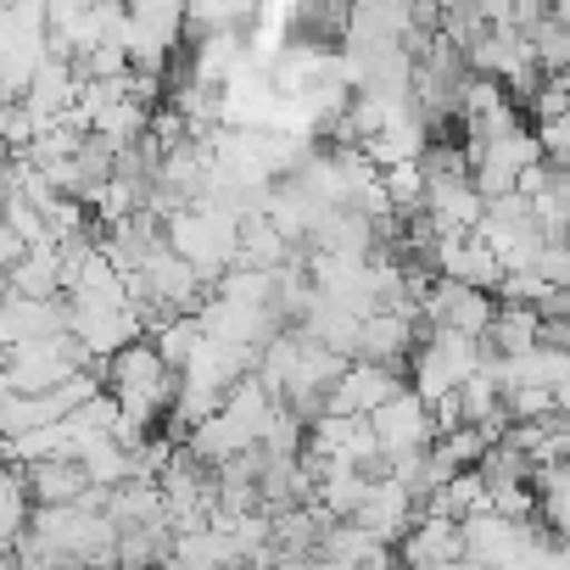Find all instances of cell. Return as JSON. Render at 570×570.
<instances>
[{
  "mask_svg": "<svg viewBox=\"0 0 570 570\" xmlns=\"http://www.w3.org/2000/svg\"><path fill=\"white\" fill-rule=\"evenodd\" d=\"M90 470L79 464V453H46V459H23V498L29 503H79L90 492Z\"/></svg>",
  "mask_w": 570,
  "mask_h": 570,
  "instance_id": "6da1fadb",
  "label": "cell"
},
{
  "mask_svg": "<svg viewBox=\"0 0 570 570\" xmlns=\"http://www.w3.org/2000/svg\"><path fill=\"white\" fill-rule=\"evenodd\" d=\"M520 35H525V46H531V57H537V68H542V73H559V68L570 62V23H564L559 12H548V18L525 23Z\"/></svg>",
  "mask_w": 570,
  "mask_h": 570,
  "instance_id": "7a4b0ae2",
  "label": "cell"
},
{
  "mask_svg": "<svg viewBox=\"0 0 570 570\" xmlns=\"http://www.w3.org/2000/svg\"><path fill=\"white\" fill-rule=\"evenodd\" d=\"M553 12H559V18L570 23V0H553Z\"/></svg>",
  "mask_w": 570,
  "mask_h": 570,
  "instance_id": "3957f363",
  "label": "cell"
}]
</instances>
